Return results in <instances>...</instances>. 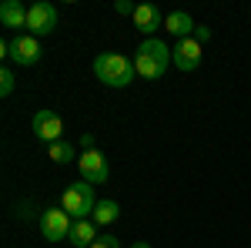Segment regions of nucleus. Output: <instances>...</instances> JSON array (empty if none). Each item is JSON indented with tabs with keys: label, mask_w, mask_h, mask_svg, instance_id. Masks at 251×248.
Returning a JSON list of instances; mask_svg holds the SVG:
<instances>
[{
	"label": "nucleus",
	"mask_w": 251,
	"mask_h": 248,
	"mask_svg": "<svg viewBox=\"0 0 251 248\" xmlns=\"http://www.w3.org/2000/svg\"><path fill=\"white\" fill-rule=\"evenodd\" d=\"M168 64H174L171 60V47H168L164 40H157V37H148L141 47H137V54H134V71L144 77V81L164 77Z\"/></svg>",
	"instance_id": "1"
},
{
	"label": "nucleus",
	"mask_w": 251,
	"mask_h": 248,
	"mask_svg": "<svg viewBox=\"0 0 251 248\" xmlns=\"http://www.w3.org/2000/svg\"><path fill=\"white\" fill-rule=\"evenodd\" d=\"M94 74L104 87H127L137 77L134 60H127L124 54H114V51H104L94 57Z\"/></svg>",
	"instance_id": "2"
},
{
	"label": "nucleus",
	"mask_w": 251,
	"mask_h": 248,
	"mask_svg": "<svg viewBox=\"0 0 251 248\" xmlns=\"http://www.w3.org/2000/svg\"><path fill=\"white\" fill-rule=\"evenodd\" d=\"M60 208L67 211L74 221L80 218H91L97 208V194H94V185H87V181H77V185H67L64 194H60Z\"/></svg>",
	"instance_id": "3"
},
{
	"label": "nucleus",
	"mask_w": 251,
	"mask_h": 248,
	"mask_svg": "<svg viewBox=\"0 0 251 248\" xmlns=\"http://www.w3.org/2000/svg\"><path fill=\"white\" fill-rule=\"evenodd\" d=\"M54 27H57V10H54V3H34V7H27V34L30 37H47V34H54Z\"/></svg>",
	"instance_id": "4"
},
{
	"label": "nucleus",
	"mask_w": 251,
	"mask_h": 248,
	"mask_svg": "<svg viewBox=\"0 0 251 248\" xmlns=\"http://www.w3.org/2000/svg\"><path fill=\"white\" fill-rule=\"evenodd\" d=\"M74 228V221H71V215L64 208H47L40 211V235L47 238V242H64L67 235Z\"/></svg>",
	"instance_id": "5"
},
{
	"label": "nucleus",
	"mask_w": 251,
	"mask_h": 248,
	"mask_svg": "<svg viewBox=\"0 0 251 248\" xmlns=\"http://www.w3.org/2000/svg\"><path fill=\"white\" fill-rule=\"evenodd\" d=\"M77 168L84 174V181L87 185H104L107 178H111V168H107V158L100 151H84L77 158Z\"/></svg>",
	"instance_id": "6"
},
{
	"label": "nucleus",
	"mask_w": 251,
	"mask_h": 248,
	"mask_svg": "<svg viewBox=\"0 0 251 248\" xmlns=\"http://www.w3.org/2000/svg\"><path fill=\"white\" fill-rule=\"evenodd\" d=\"M30 128H34V134L50 148V144H57L60 134H64V121H60V114H54V111H37L34 121H30Z\"/></svg>",
	"instance_id": "7"
},
{
	"label": "nucleus",
	"mask_w": 251,
	"mask_h": 248,
	"mask_svg": "<svg viewBox=\"0 0 251 248\" xmlns=\"http://www.w3.org/2000/svg\"><path fill=\"white\" fill-rule=\"evenodd\" d=\"M10 60L20 67H34L40 60V40L30 37V34H17L10 40Z\"/></svg>",
	"instance_id": "8"
},
{
	"label": "nucleus",
	"mask_w": 251,
	"mask_h": 248,
	"mask_svg": "<svg viewBox=\"0 0 251 248\" xmlns=\"http://www.w3.org/2000/svg\"><path fill=\"white\" fill-rule=\"evenodd\" d=\"M201 51H204V47H201V44H198L194 37L177 40V44L171 47L174 67H177V71H198V67H201Z\"/></svg>",
	"instance_id": "9"
},
{
	"label": "nucleus",
	"mask_w": 251,
	"mask_h": 248,
	"mask_svg": "<svg viewBox=\"0 0 251 248\" xmlns=\"http://www.w3.org/2000/svg\"><path fill=\"white\" fill-rule=\"evenodd\" d=\"M164 17H168V14H161L157 3H137V10H134L131 20H134V27L144 34V40H148V37H154L157 30H164Z\"/></svg>",
	"instance_id": "10"
},
{
	"label": "nucleus",
	"mask_w": 251,
	"mask_h": 248,
	"mask_svg": "<svg viewBox=\"0 0 251 248\" xmlns=\"http://www.w3.org/2000/svg\"><path fill=\"white\" fill-rule=\"evenodd\" d=\"M0 24L7 27V30H27V7L20 3V0H3L0 3Z\"/></svg>",
	"instance_id": "11"
},
{
	"label": "nucleus",
	"mask_w": 251,
	"mask_h": 248,
	"mask_svg": "<svg viewBox=\"0 0 251 248\" xmlns=\"http://www.w3.org/2000/svg\"><path fill=\"white\" fill-rule=\"evenodd\" d=\"M194 24L191 20V14H184V10H171L168 17H164V30L171 34V37H177V40H188V37H194Z\"/></svg>",
	"instance_id": "12"
},
{
	"label": "nucleus",
	"mask_w": 251,
	"mask_h": 248,
	"mask_svg": "<svg viewBox=\"0 0 251 248\" xmlns=\"http://www.w3.org/2000/svg\"><path fill=\"white\" fill-rule=\"evenodd\" d=\"M100 238L97 235V225L91 221V218H80V221H74V228H71V235H67V242L74 248H91Z\"/></svg>",
	"instance_id": "13"
},
{
	"label": "nucleus",
	"mask_w": 251,
	"mask_h": 248,
	"mask_svg": "<svg viewBox=\"0 0 251 248\" xmlns=\"http://www.w3.org/2000/svg\"><path fill=\"white\" fill-rule=\"evenodd\" d=\"M117 215H121V205H117L114 198H100L97 208H94V215H91V221H94L97 228H104V225H114Z\"/></svg>",
	"instance_id": "14"
},
{
	"label": "nucleus",
	"mask_w": 251,
	"mask_h": 248,
	"mask_svg": "<svg viewBox=\"0 0 251 248\" xmlns=\"http://www.w3.org/2000/svg\"><path fill=\"white\" fill-rule=\"evenodd\" d=\"M47 154H50V161H57V165H71V161H74V144L57 141V144L47 148Z\"/></svg>",
	"instance_id": "15"
},
{
	"label": "nucleus",
	"mask_w": 251,
	"mask_h": 248,
	"mask_svg": "<svg viewBox=\"0 0 251 248\" xmlns=\"http://www.w3.org/2000/svg\"><path fill=\"white\" fill-rule=\"evenodd\" d=\"M14 87H17V77H14L10 67H3V71H0V94L10 97V94H14Z\"/></svg>",
	"instance_id": "16"
},
{
	"label": "nucleus",
	"mask_w": 251,
	"mask_h": 248,
	"mask_svg": "<svg viewBox=\"0 0 251 248\" xmlns=\"http://www.w3.org/2000/svg\"><path fill=\"white\" fill-rule=\"evenodd\" d=\"M194 40L204 47V44L211 40V27H208V24H198V27H194Z\"/></svg>",
	"instance_id": "17"
},
{
	"label": "nucleus",
	"mask_w": 251,
	"mask_h": 248,
	"mask_svg": "<svg viewBox=\"0 0 251 248\" xmlns=\"http://www.w3.org/2000/svg\"><path fill=\"white\" fill-rule=\"evenodd\" d=\"M91 248H121V238H114V235H100Z\"/></svg>",
	"instance_id": "18"
},
{
	"label": "nucleus",
	"mask_w": 251,
	"mask_h": 248,
	"mask_svg": "<svg viewBox=\"0 0 251 248\" xmlns=\"http://www.w3.org/2000/svg\"><path fill=\"white\" fill-rule=\"evenodd\" d=\"M114 10H117V14H124V17H134L137 3H131V0H117V3H114Z\"/></svg>",
	"instance_id": "19"
},
{
	"label": "nucleus",
	"mask_w": 251,
	"mask_h": 248,
	"mask_svg": "<svg viewBox=\"0 0 251 248\" xmlns=\"http://www.w3.org/2000/svg\"><path fill=\"white\" fill-rule=\"evenodd\" d=\"M80 148H84V151H97V144H94V134H80Z\"/></svg>",
	"instance_id": "20"
},
{
	"label": "nucleus",
	"mask_w": 251,
	"mask_h": 248,
	"mask_svg": "<svg viewBox=\"0 0 251 248\" xmlns=\"http://www.w3.org/2000/svg\"><path fill=\"white\" fill-rule=\"evenodd\" d=\"M131 248H151V245H148V242H134Z\"/></svg>",
	"instance_id": "21"
}]
</instances>
